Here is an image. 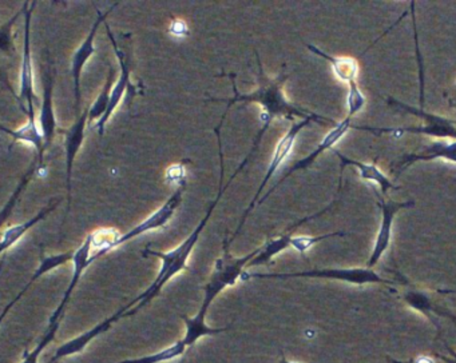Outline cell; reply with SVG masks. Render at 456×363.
<instances>
[{
    "mask_svg": "<svg viewBox=\"0 0 456 363\" xmlns=\"http://www.w3.org/2000/svg\"><path fill=\"white\" fill-rule=\"evenodd\" d=\"M114 83H116V69L110 67L109 69L108 79L101 90L100 95L95 99L94 103L89 107V122L93 120H100L101 117L108 111L109 103H110V93L113 90Z\"/></svg>",
    "mask_w": 456,
    "mask_h": 363,
    "instance_id": "484cf974",
    "label": "cell"
},
{
    "mask_svg": "<svg viewBox=\"0 0 456 363\" xmlns=\"http://www.w3.org/2000/svg\"><path fill=\"white\" fill-rule=\"evenodd\" d=\"M169 32L175 36H185L188 34V26L183 20H173Z\"/></svg>",
    "mask_w": 456,
    "mask_h": 363,
    "instance_id": "836d02e7",
    "label": "cell"
},
{
    "mask_svg": "<svg viewBox=\"0 0 456 363\" xmlns=\"http://www.w3.org/2000/svg\"><path fill=\"white\" fill-rule=\"evenodd\" d=\"M415 363H435L434 360L431 359V358L424 357V355H421V357H419L418 359L415 360Z\"/></svg>",
    "mask_w": 456,
    "mask_h": 363,
    "instance_id": "d590c367",
    "label": "cell"
},
{
    "mask_svg": "<svg viewBox=\"0 0 456 363\" xmlns=\"http://www.w3.org/2000/svg\"><path fill=\"white\" fill-rule=\"evenodd\" d=\"M330 206H328L327 208L322 211V213L314 214V215L308 216V218L303 219V221L296 223L295 226L290 227L287 232L280 235V237L273 238V239L268 240L265 245L261 247L260 253L255 256V258L250 261V263L248 264V267H256L260 266V264L269 263L274 256L279 255L282 251L288 250V248L292 247V240L295 234L296 227L300 226L304 222L311 221V219L317 218V216L322 215V214L327 213L330 210Z\"/></svg>",
    "mask_w": 456,
    "mask_h": 363,
    "instance_id": "ffe728a7",
    "label": "cell"
},
{
    "mask_svg": "<svg viewBox=\"0 0 456 363\" xmlns=\"http://www.w3.org/2000/svg\"><path fill=\"white\" fill-rule=\"evenodd\" d=\"M221 127L216 128V133H218V152H220V160H221V175H220V183H218V194L216 197V199L210 203L209 208H208V213L205 214L204 218L201 219L199 224H197L196 229L191 231V234L183 240V243L177 246V247L173 248L170 251H157L153 250V248L146 247L145 250L142 251L143 256H156L161 261V267H159V274H157L156 279L153 280L151 286L143 291L141 295H138L137 298L133 299L127 306H129V311L124 315L125 317H130V315L135 314V312L140 311L143 306L151 303L156 296H159L161 294L162 288L175 277V275L180 274V272L189 271L188 261L191 258V253H193L194 246L199 243L200 237H201L202 231H204L207 224L209 223L210 216H212L213 211H215L216 206L220 203L221 197H223L224 192L226 191V189H229L232 182L234 181L237 175L241 173L242 168L248 165L252 155L255 154V149H250L249 154L245 157V159L242 160L240 167L234 171L233 175L229 179L226 186H223L224 184V176H225V171H224V155H223V144H221V136H220Z\"/></svg>",
    "mask_w": 456,
    "mask_h": 363,
    "instance_id": "6da1fadb",
    "label": "cell"
},
{
    "mask_svg": "<svg viewBox=\"0 0 456 363\" xmlns=\"http://www.w3.org/2000/svg\"><path fill=\"white\" fill-rule=\"evenodd\" d=\"M306 48L311 51L314 55L320 56V58L327 60L328 63L332 67L333 74L336 75L338 79L341 82L351 85V83L356 82L357 74H359V63L356 59L348 58V56H333L330 53L324 52L320 50L319 47L314 44H305Z\"/></svg>",
    "mask_w": 456,
    "mask_h": 363,
    "instance_id": "7402d4cb",
    "label": "cell"
},
{
    "mask_svg": "<svg viewBox=\"0 0 456 363\" xmlns=\"http://www.w3.org/2000/svg\"><path fill=\"white\" fill-rule=\"evenodd\" d=\"M73 255L74 251H68V253L54 254V255L44 256V258H42L41 263H39L38 269L36 270L33 277H31V279L28 280V285H26L25 287L22 288V291H20V293L18 294V295L15 296V298L12 299L9 304H7L6 309H4V312L0 314V325H2V322H4L6 315L9 314L10 310H12V307H14V304L17 303V302L20 301V299L22 298L26 293H28V288H30L31 286H33L34 283L39 279V278L44 277L45 274L53 271V270L58 269V267L62 266V264H66L68 262L73 261Z\"/></svg>",
    "mask_w": 456,
    "mask_h": 363,
    "instance_id": "44dd1931",
    "label": "cell"
},
{
    "mask_svg": "<svg viewBox=\"0 0 456 363\" xmlns=\"http://www.w3.org/2000/svg\"><path fill=\"white\" fill-rule=\"evenodd\" d=\"M280 363H298V362H292V360H288L287 358L282 357L281 360H280Z\"/></svg>",
    "mask_w": 456,
    "mask_h": 363,
    "instance_id": "8d00e7d4",
    "label": "cell"
},
{
    "mask_svg": "<svg viewBox=\"0 0 456 363\" xmlns=\"http://www.w3.org/2000/svg\"><path fill=\"white\" fill-rule=\"evenodd\" d=\"M129 311V307L124 306L122 309H119L116 314L109 317L108 319L102 320V322L98 323L94 327L90 328L89 331H85L81 335L76 336V338L70 339V341L63 343L60 349L55 351L54 357H52V359L47 363H57L58 360L62 359V358L71 357V355L79 354V352L84 351L87 346H89L90 342L93 339L97 338V336L102 335L103 333L109 331V328L114 325V323L118 322L121 318H124V315Z\"/></svg>",
    "mask_w": 456,
    "mask_h": 363,
    "instance_id": "2e32d148",
    "label": "cell"
},
{
    "mask_svg": "<svg viewBox=\"0 0 456 363\" xmlns=\"http://www.w3.org/2000/svg\"><path fill=\"white\" fill-rule=\"evenodd\" d=\"M33 4L26 2L23 4V15H25V43H23L22 64H20V101L23 111L28 109L36 107L39 99L36 93V80H34V66L33 55H31V16H33Z\"/></svg>",
    "mask_w": 456,
    "mask_h": 363,
    "instance_id": "52a82bcc",
    "label": "cell"
},
{
    "mask_svg": "<svg viewBox=\"0 0 456 363\" xmlns=\"http://www.w3.org/2000/svg\"><path fill=\"white\" fill-rule=\"evenodd\" d=\"M290 278H320V279L340 280L351 285H396V280L381 277L373 269L368 267H346V269H316L296 272H242L240 280L247 282L249 279H290Z\"/></svg>",
    "mask_w": 456,
    "mask_h": 363,
    "instance_id": "277c9868",
    "label": "cell"
},
{
    "mask_svg": "<svg viewBox=\"0 0 456 363\" xmlns=\"http://www.w3.org/2000/svg\"><path fill=\"white\" fill-rule=\"evenodd\" d=\"M404 299L407 303H410L411 306L413 307V309L424 312L429 319H432L431 312L434 311V310H432L428 298H427L424 294L416 293V291H410V293L405 294Z\"/></svg>",
    "mask_w": 456,
    "mask_h": 363,
    "instance_id": "4dcf8cb0",
    "label": "cell"
},
{
    "mask_svg": "<svg viewBox=\"0 0 456 363\" xmlns=\"http://www.w3.org/2000/svg\"><path fill=\"white\" fill-rule=\"evenodd\" d=\"M333 154L338 157L340 160L341 167H340V179L343 176V170L346 167V165H352V167L356 168L357 173H359L360 178L362 181L367 182V183L370 184H378L380 187V192L383 197H386L388 190H399L400 187L396 186L375 163H364L360 162V160L351 159V157H346V155L341 154L340 151H336L333 149Z\"/></svg>",
    "mask_w": 456,
    "mask_h": 363,
    "instance_id": "d6986e66",
    "label": "cell"
},
{
    "mask_svg": "<svg viewBox=\"0 0 456 363\" xmlns=\"http://www.w3.org/2000/svg\"><path fill=\"white\" fill-rule=\"evenodd\" d=\"M435 159H444L447 162L456 163V141H447L442 139V141H432L421 151L404 155L397 165V175L407 170L413 163L420 162V160L429 162V160Z\"/></svg>",
    "mask_w": 456,
    "mask_h": 363,
    "instance_id": "ac0fdd59",
    "label": "cell"
},
{
    "mask_svg": "<svg viewBox=\"0 0 456 363\" xmlns=\"http://www.w3.org/2000/svg\"><path fill=\"white\" fill-rule=\"evenodd\" d=\"M260 250L261 247H258L253 250L252 253L247 254V255L234 258L229 253L228 238L224 239V255L216 261L212 275H210L207 285L202 287L205 295L202 299L201 307L193 318L183 315V323H185V335H183V342L188 349L204 336L217 335V334L225 333L231 328V326H225V327H210V326H208V310L212 306L218 294L223 293L226 287L236 285L248 264L260 253Z\"/></svg>",
    "mask_w": 456,
    "mask_h": 363,
    "instance_id": "7a4b0ae2",
    "label": "cell"
},
{
    "mask_svg": "<svg viewBox=\"0 0 456 363\" xmlns=\"http://www.w3.org/2000/svg\"><path fill=\"white\" fill-rule=\"evenodd\" d=\"M26 114H28V122L22 127L18 128V130H12L6 125H0V131H4V133L12 136L14 141H22V143L33 146L37 151V157H38V167H44L46 146H45L44 135L39 130L38 120L36 117V107L28 109Z\"/></svg>",
    "mask_w": 456,
    "mask_h": 363,
    "instance_id": "e0dca14e",
    "label": "cell"
},
{
    "mask_svg": "<svg viewBox=\"0 0 456 363\" xmlns=\"http://www.w3.org/2000/svg\"><path fill=\"white\" fill-rule=\"evenodd\" d=\"M121 235V232L116 229H98L92 232L90 234V237H92V246L93 248H95V253L92 254L93 262L97 261L101 256L118 247L117 243H118Z\"/></svg>",
    "mask_w": 456,
    "mask_h": 363,
    "instance_id": "cb8c5ba5",
    "label": "cell"
},
{
    "mask_svg": "<svg viewBox=\"0 0 456 363\" xmlns=\"http://www.w3.org/2000/svg\"><path fill=\"white\" fill-rule=\"evenodd\" d=\"M311 122L320 123L319 120L314 119V117H306V119L298 120V122H292L290 125L289 130L288 133L280 139L279 143L276 144V149H274L273 157H272L271 163H269L268 170H266L265 176H264L263 182H261L260 187H258L257 192H256L253 199L250 200L249 206H248L245 213L242 214L241 221H240L239 227H237L236 231H234L233 237L229 239V245L239 237L240 231H241L242 226H244L245 221H247L248 216H249L250 211L257 206L258 200H260L261 194H263L265 187L268 186L269 182H271L272 176L276 173V171L279 170L280 165H282L285 159L289 157L290 152H292L293 146H295L296 139H297L298 133L306 127ZM322 125V123H320Z\"/></svg>",
    "mask_w": 456,
    "mask_h": 363,
    "instance_id": "8992f818",
    "label": "cell"
},
{
    "mask_svg": "<svg viewBox=\"0 0 456 363\" xmlns=\"http://www.w3.org/2000/svg\"><path fill=\"white\" fill-rule=\"evenodd\" d=\"M411 13H412V20H413V32H415V45H416V55H418L419 67H420V109H424V75H423V61H421L420 58V51H419V42H418V32H416V23H415V3H410Z\"/></svg>",
    "mask_w": 456,
    "mask_h": 363,
    "instance_id": "1f68e13d",
    "label": "cell"
},
{
    "mask_svg": "<svg viewBox=\"0 0 456 363\" xmlns=\"http://www.w3.org/2000/svg\"><path fill=\"white\" fill-rule=\"evenodd\" d=\"M365 106V96L362 91L360 90L357 82L348 85V96H346V107H348V114L346 117H354V115L359 114Z\"/></svg>",
    "mask_w": 456,
    "mask_h": 363,
    "instance_id": "f546056e",
    "label": "cell"
},
{
    "mask_svg": "<svg viewBox=\"0 0 456 363\" xmlns=\"http://www.w3.org/2000/svg\"><path fill=\"white\" fill-rule=\"evenodd\" d=\"M89 123V107L77 117L76 122L61 131L65 133L66 152V190H68V214L71 210V197H73V170L77 155L79 154L86 136V125Z\"/></svg>",
    "mask_w": 456,
    "mask_h": 363,
    "instance_id": "4fadbf2b",
    "label": "cell"
},
{
    "mask_svg": "<svg viewBox=\"0 0 456 363\" xmlns=\"http://www.w3.org/2000/svg\"><path fill=\"white\" fill-rule=\"evenodd\" d=\"M106 24V32H108L109 39H110L111 45H113L114 52H116L117 59H118L119 67H121V72H119L118 79L114 83L113 90L110 93V103H109L108 111L105 112L102 117L95 123V128L98 130L100 135H103L106 130V125H108L110 117H113L116 109H118L119 103H121L124 96L129 95L130 98H134L137 93V87L133 85L130 77H132V71H130L129 63L125 59V53L122 52L119 48L118 43H117L116 37L111 34L110 27L108 23Z\"/></svg>",
    "mask_w": 456,
    "mask_h": 363,
    "instance_id": "9c48e42d",
    "label": "cell"
},
{
    "mask_svg": "<svg viewBox=\"0 0 456 363\" xmlns=\"http://www.w3.org/2000/svg\"><path fill=\"white\" fill-rule=\"evenodd\" d=\"M92 254V237L89 234L86 239L84 240V243L74 251L73 261H71L74 266L73 278H71L70 283H69L68 288H66L65 295H63L60 306L57 307V310L50 317L49 326L61 325V322H62L66 306L70 302L74 290L78 286L79 280H81L82 275L86 271L87 267L93 263Z\"/></svg>",
    "mask_w": 456,
    "mask_h": 363,
    "instance_id": "5bb4252c",
    "label": "cell"
},
{
    "mask_svg": "<svg viewBox=\"0 0 456 363\" xmlns=\"http://www.w3.org/2000/svg\"><path fill=\"white\" fill-rule=\"evenodd\" d=\"M185 190L186 182L185 183L180 184V186L175 189V191L170 195L169 199H167L161 207L157 208L153 214H151L145 221H142L141 223H138L137 226L133 227L130 231L122 234L121 238H119L118 243H117V246L125 245V243L129 242V240L134 239V238L140 237V235L146 234V232L164 229V227L169 223L173 215H175L177 208L180 207L181 203H183V192H185Z\"/></svg>",
    "mask_w": 456,
    "mask_h": 363,
    "instance_id": "8fae6325",
    "label": "cell"
},
{
    "mask_svg": "<svg viewBox=\"0 0 456 363\" xmlns=\"http://www.w3.org/2000/svg\"><path fill=\"white\" fill-rule=\"evenodd\" d=\"M388 103L396 109H403L407 114L416 115L423 120L424 125H407V127H368V125H352V128L356 130L367 131V133H375V135H383V133H389L394 135L395 138H400L404 133H420V135L435 136V138H450L456 141V120L448 119V117H440V115L431 114L427 112L426 109H416V107L408 106L403 101H396V99L389 98Z\"/></svg>",
    "mask_w": 456,
    "mask_h": 363,
    "instance_id": "5b68a950",
    "label": "cell"
},
{
    "mask_svg": "<svg viewBox=\"0 0 456 363\" xmlns=\"http://www.w3.org/2000/svg\"><path fill=\"white\" fill-rule=\"evenodd\" d=\"M188 351V347L183 343V339L175 342V343L170 344L167 349L159 350V351L154 352V354L145 355V357L134 358V359L122 360L119 363H162L167 362V360L175 359V358L181 357Z\"/></svg>",
    "mask_w": 456,
    "mask_h": 363,
    "instance_id": "4316f807",
    "label": "cell"
},
{
    "mask_svg": "<svg viewBox=\"0 0 456 363\" xmlns=\"http://www.w3.org/2000/svg\"><path fill=\"white\" fill-rule=\"evenodd\" d=\"M22 15L23 7L10 20L0 26V52L6 53L9 56L14 55L15 47L14 39H12V27H14L18 18Z\"/></svg>",
    "mask_w": 456,
    "mask_h": 363,
    "instance_id": "83f0119b",
    "label": "cell"
},
{
    "mask_svg": "<svg viewBox=\"0 0 456 363\" xmlns=\"http://www.w3.org/2000/svg\"><path fill=\"white\" fill-rule=\"evenodd\" d=\"M118 5V3L111 5L106 12L98 10L97 8V19H95L94 24H93L92 29H90L87 36L85 37L84 42L81 43L76 52L73 53L71 58V77H73L74 83V99H76V111L77 115L79 114L81 109V77L84 72L85 66L87 61L90 60L93 55L95 53V36H97L98 29H100L101 24L105 23L106 18L110 15L111 11Z\"/></svg>",
    "mask_w": 456,
    "mask_h": 363,
    "instance_id": "30bf717a",
    "label": "cell"
},
{
    "mask_svg": "<svg viewBox=\"0 0 456 363\" xmlns=\"http://www.w3.org/2000/svg\"><path fill=\"white\" fill-rule=\"evenodd\" d=\"M54 82L55 69L47 64L46 71L44 75V101H42L41 112L38 117L39 130L45 138V146L46 151L54 141L55 133H57V117H55L54 101Z\"/></svg>",
    "mask_w": 456,
    "mask_h": 363,
    "instance_id": "9a60e30c",
    "label": "cell"
},
{
    "mask_svg": "<svg viewBox=\"0 0 456 363\" xmlns=\"http://www.w3.org/2000/svg\"><path fill=\"white\" fill-rule=\"evenodd\" d=\"M37 170H38V157H36V159L31 162L30 167L26 171L25 175L20 179V183H18L17 189L12 192V197L7 200L6 205L4 206V208L0 210V229L4 226V222L12 215V210H14L15 206H17L18 200L22 197L23 191H25L26 187L28 186L31 181H33L34 175H36Z\"/></svg>",
    "mask_w": 456,
    "mask_h": 363,
    "instance_id": "d4e9b609",
    "label": "cell"
},
{
    "mask_svg": "<svg viewBox=\"0 0 456 363\" xmlns=\"http://www.w3.org/2000/svg\"><path fill=\"white\" fill-rule=\"evenodd\" d=\"M256 59H257L258 66V85L255 91L248 93H240L237 90L236 82H234V75H231L232 85H233L234 96L229 99H209L208 101H220V103H226V111L224 112L223 117H226L229 109L234 104L244 101V103H257L261 107V123H269L276 117H284V119L293 122V117H314L319 120L322 125H336L335 120L330 117H322V115L316 114L311 109H304V107L297 106L292 103L287 98L284 93V85L287 82L288 75H279L277 77H269L264 71L263 63H261L260 55L256 52Z\"/></svg>",
    "mask_w": 456,
    "mask_h": 363,
    "instance_id": "3957f363",
    "label": "cell"
},
{
    "mask_svg": "<svg viewBox=\"0 0 456 363\" xmlns=\"http://www.w3.org/2000/svg\"><path fill=\"white\" fill-rule=\"evenodd\" d=\"M60 326L61 325L49 326L46 333H45L44 338L39 341V343L37 344L30 352L25 354V357H23V360L20 363H38L39 357H41L42 352H44L45 349H46V347L54 341Z\"/></svg>",
    "mask_w": 456,
    "mask_h": 363,
    "instance_id": "f1b7e54d",
    "label": "cell"
},
{
    "mask_svg": "<svg viewBox=\"0 0 456 363\" xmlns=\"http://www.w3.org/2000/svg\"><path fill=\"white\" fill-rule=\"evenodd\" d=\"M448 351H450V357H445V355H437L440 359L444 360L445 363H456V351H453L452 349L447 347Z\"/></svg>",
    "mask_w": 456,
    "mask_h": 363,
    "instance_id": "e575fe53",
    "label": "cell"
},
{
    "mask_svg": "<svg viewBox=\"0 0 456 363\" xmlns=\"http://www.w3.org/2000/svg\"><path fill=\"white\" fill-rule=\"evenodd\" d=\"M352 128V119L351 117H346L341 122L336 123L335 127L327 133V135L322 138V141H320L319 146L311 152V154L306 155L303 159L297 160L292 167L288 168L287 173L279 179L274 186H272V189L269 190V192H266L263 198H260L257 205H261V203L265 202V199H268L271 197L272 192L280 186V184L284 183L288 178H289L292 173H297V171L305 170V168L311 167L314 162H316L317 157L322 154V152L328 151V149H332L346 133Z\"/></svg>",
    "mask_w": 456,
    "mask_h": 363,
    "instance_id": "7c38bea8",
    "label": "cell"
},
{
    "mask_svg": "<svg viewBox=\"0 0 456 363\" xmlns=\"http://www.w3.org/2000/svg\"><path fill=\"white\" fill-rule=\"evenodd\" d=\"M57 206L58 202H52L49 206H47V207H45L44 210L39 211L36 216L28 219V221L25 222V223L9 227V229H7L6 231L2 234V239H0V255H2L4 253H6L7 250H10V248H12L15 243L20 242V240L25 237V234L28 231V230L33 229L36 224H38L39 222L44 221V219L46 218V216L49 215L52 211L55 210Z\"/></svg>",
    "mask_w": 456,
    "mask_h": 363,
    "instance_id": "603a6c76",
    "label": "cell"
},
{
    "mask_svg": "<svg viewBox=\"0 0 456 363\" xmlns=\"http://www.w3.org/2000/svg\"><path fill=\"white\" fill-rule=\"evenodd\" d=\"M167 181L169 182V183H175V182H177L178 186L185 183V165H183V163H178V165L167 168Z\"/></svg>",
    "mask_w": 456,
    "mask_h": 363,
    "instance_id": "d6a6232c",
    "label": "cell"
},
{
    "mask_svg": "<svg viewBox=\"0 0 456 363\" xmlns=\"http://www.w3.org/2000/svg\"><path fill=\"white\" fill-rule=\"evenodd\" d=\"M373 191H375L376 198H378V206L381 211V221L375 243H373L372 253H370V259L367 262L368 269H373L380 261L381 256L388 250L389 245H391L392 227H394L396 214L403 210V208L413 207L415 206L413 200H410V202H395V200L379 194L375 189H373Z\"/></svg>",
    "mask_w": 456,
    "mask_h": 363,
    "instance_id": "ba28073f",
    "label": "cell"
}]
</instances>
